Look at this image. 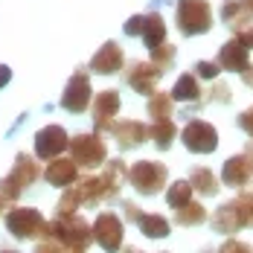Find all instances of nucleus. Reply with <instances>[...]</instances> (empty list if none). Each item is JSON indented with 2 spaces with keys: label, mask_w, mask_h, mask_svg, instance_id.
<instances>
[{
  "label": "nucleus",
  "mask_w": 253,
  "mask_h": 253,
  "mask_svg": "<svg viewBox=\"0 0 253 253\" xmlns=\"http://www.w3.org/2000/svg\"><path fill=\"white\" fill-rule=\"evenodd\" d=\"M149 52H152V58H149V61H152L154 67H160L163 73H166L169 67H175V58H177L175 44H169V41H166V44H160L157 50H149Z\"/></svg>",
  "instance_id": "c756f323"
},
{
  "label": "nucleus",
  "mask_w": 253,
  "mask_h": 253,
  "mask_svg": "<svg viewBox=\"0 0 253 253\" xmlns=\"http://www.w3.org/2000/svg\"><path fill=\"white\" fill-rule=\"evenodd\" d=\"M6 230L15 236V239H38L44 236L47 230V221L38 210L32 207H15L6 212Z\"/></svg>",
  "instance_id": "423d86ee"
},
{
  "label": "nucleus",
  "mask_w": 253,
  "mask_h": 253,
  "mask_svg": "<svg viewBox=\"0 0 253 253\" xmlns=\"http://www.w3.org/2000/svg\"><path fill=\"white\" fill-rule=\"evenodd\" d=\"M201 96V87H198V76L195 73H183L172 87V99L175 102H195Z\"/></svg>",
  "instance_id": "b1692460"
},
{
  "label": "nucleus",
  "mask_w": 253,
  "mask_h": 253,
  "mask_svg": "<svg viewBox=\"0 0 253 253\" xmlns=\"http://www.w3.org/2000/svg\"><path fill=\"white\" fill-rule=\"evenodd\" d=\"M192 183L189 180H175L169 189H166V201H169V207H175V210H183L186 204H192Z\"/></svg>",
  "instance_id": "a878e982"
},
{
  "label": "nucleus",
  "mask_w": 253,
  "mask_h": 253,
  "mask_svg": "<svg viewBox=\"0 0 253 253\" xmlns=\"http://www.w3.org/2000/svg\"><path fill=\"white\" fill-rule=\"evenodd\" d=\"M79 204H84V198H82L79 186L73 183V186H70V189H64V195L58 198V207H55V215H76Z\"/></svg>",
  "instance_id": "c85d7f7f"
},
{
  "label": "nucleus",
  "mask_w": 253,
  "mask_h": 253,
  "mask_svg": "<svg viewBox=\"0 0 253 253\" xmlns=\"http://www.w3.org/2000/svg\"><path fill=\"white\" fill-rule=\"evenodd\" d=\"M44 239L61 242L73 251H87V245L93 242V227L82 218V215H55L52 221H47Z\"/></svg>",
  "instance_id": "f257e3e1"
},
{
  "label": "nucleus",
  "mask_w": 253,
  "mask_h": 253,
  "mask_svg": "<svg viewBox=\"0 0 253 253\" xmlns=\"http://www.w3.org/2000/svg\"><path fill=\"white\" fill-rule=\"evenodd\" d=\"M245 157L251 160V166H253V143H251V146H248V149H245Z\"/></svg>",
  "instance_id": "58836bf2"
},
{
  "label": "nucleus",
  "mask_w": 253,
  "mask_h": 253,
  "mask_svg": "<svg viewBox=\"0 0 253 253\" xmlns=\"http://www.w3.org/2000/svg\"><path fill=\"white\" fill-rule=\"evenodd\" d=\"M221 73V67H218V61H198L195 64V76L198 79H207V82H212V79Z\"/></svg>",
  "instance_id": "2f4dec72"
},
{
  "label": "nucleus",
  "mask_w": 253,
  "mask_h": 253,
  "mask_svg": "<svg viewBox=\"0 0 253 253\" xmlns=\"http://www.w3.org/2000/svg\"><path fill=\"white\" fill-rule=\"evenodd\" d=\"M218 67L245 76V73L251 70V50H248L239 38H230L227 44L221 47V52H218Z\"/></svg>",
  "instance_id": "4468645a"
},
{
  "label": "nucleus",
  "mask_w": 253,
  "mask_h": 253,
  "mask_svg": "<svg viewBox=\"0 0 253 253\" xmlns=\"http://www.w3.org/2000/svg\"><path fill=\"white\" fill-rule=\"evenodd\" d=\"M180 140H183V146L189 152H195V154H212L218 149V131L210 123H204V120H189L183 126Z\"/></svg>",
  "instance_id": "6e6552de"
},
{
  "label": "nucleus",
  "mask_w": 253,
  "mask_h": 253,
  "mask_svg": "<svg viewBox=\"0 0 253 253\" xmlns=\"http://www.w3.org/2000/svg\"><path fill=\"white\" fill-rule=\"evenodd\" d=\"M160 76H163V70L154 67L152 61H134V64L126 70V82L140 93V96H149V99H152L154 90H157Z\"/></svg>",
  "instance_id": "9b49d317"
},
{
  "label": "nucleus",
  "mask_w": 253,
  "mask_h": 253,
  "mask_svg": "<svg viewBox=\"0 0 253 253\" xmlns=\"http://www.w3.org/2000/svg\"><path fill=\"white\" fill-rule=\"evenodd\" d=\"M239 128H242V131H248V134L253 137V108H248V111H242V114H239Z\"/></svg>",
  "instance_id": "c9c22d12"
},
{
  "label": "nucleus",
  "mask_w": 253,
  "mask_h": 253,
  "mask_svg": "<svg viewBox=\"0 0 253 253\" xmlns=\"http://www.w3.org/2000/svg\"><path fill=\"white\" fill-rule=\"evenodd\" d=\"M236 207H239V215H242L245 227H253V192H242L236 198Z\"/></svg>",
  "instance_id": "7c9ffc66"
},
{
  "label": "nucleus",
  "mask_w": 253,
  "mask_h": 253,
  "mask_svg": "<svg viewBox=\"0 0 253 253\" xmlns=\"http://www.w3.org/2000/svg\"><path fill=\"white\" fill-rule=\"evenodd\" d=\"M44 177L52 186H61V189H70L73 183H79V166L70 157H55L50 160V166L44 169Z\"/></svg>",
  "instance_id": "dca6fc26"
},
{
  "label": "nucleus",
  "mask_w": 253,
  "mask_h": 253,
  "mask_svg": "<svg viewBox=\"0 0 253 253\" xmlns=\"http://www.w3.org/2000/svg\"><path fill=\"white\" fill-rule=\"evenodd\" d=\"M218 253H251V245H245V242H239V239H227Z\"/></svg>",
  "instance_id": "72a5a7b5"
},
{
  "label": "nucleus",
  "mask_w": 253,
  "mask_h": 253,
  "mask_svg": "<svg viewBox=\"0 0 253 253\" xmlns=\"http://www.w3.org/2000/svg\"><path fill=\"white\" fill-rule=\"evenodd\" d=\"M111 134L117 137V146H120L123 152L143 146V143L152 137V134H149V126H143L140 120H120V123L111 126Z\"/></svg>",
  "instance_id": "ddd939ff"
},
{
  "label": "nucleus",
  "mask_w": 253,
  "mask_h": 253,
  "mask_svg": "<svg viewBox=\"0 0 253 253\" xmlns=\"http://www.w3.org/2000/svg\"><path fill=\"white\" fill-rule=\"evenodd\" d=\"M245 82H248V84H253V70H248V73H245Z\"/></svg>",
  "instance_id": "ea45409f"
},
{
  "label": "nucleus",
  "mask_w": 253,
  "mask_h": 253,
  "mask_svg": "<svg viewBox=\"0 0 253 253\" xmlns=\"http://www.w3.org/2000/svg\"><path fill=\"white\" fill-rule=\"evenodd\" d=\"M236 38H239V41H242V44H245L248 50H253V26H248V29H242V32H239Z\"/></svg>",
  "instance_id": "e433bc0d"
},
{
  "label": "nucleus",
  "mask_w": 253,
  "mask_h": 253,
  "mask_svg": "<svg viewBox=\"0 0 253 253\" xmlns=\"http://www.w3.org/2000/svg\"><path fill=\"white\" fill-rule=\"evenodd\" d=\"M35 253H82V251H73V248H67V245H61V242H52V239H44Z\"/></svg>",
  "instance_id": "473e14b6"
},
{
  "label": "nucleus",
  "mask_w": 253,
  "mask_h": 253,
  "mask_svg": "<svg viewBox=\"0 0 253 253\" xmlns=\"http://www.w3.org/2000/svg\"><path fill=\"white\" fill-rule=\"evenodd\" d=\"M76 186H79V192H82V198H84V204H99V201H108V198L117 195V189L108 183L105 175H87V177H82Z\"/></svg>",
  "instance_id": "f3484780"
},
{
  "label": "nucleus",
  "mask_w": 253,
  "mask_h": 253,
  "mask_svg": "<svg viewBox=\"0 0 253 253\" xmlns=\"http://www.w3.org/2000/svg\"><path fill=\"white\" fill-rule=\"evenodd\" d=\"M123 64H126L123 47H120V44H114V41H105L99 50H96V55L90 58V70H93V73H99V76H111V73L123 70Z\"/></svg>",
  "instance_id": "2eb2a0df"
},
{
  "label": "nucleus",
  "mask_w": 253,
  "mask_h": 253,
  "mask_svg": "<svg viewBox=\"0 0 253 253\" xmlns=\"http://www.w3.org/2000/svg\"><path fill=\"white\" fill-rule=\"evenodd\" d=\"M3 253H15V251H3Z\"/></svg>",
  "instance_id": "37998d69"
},
{
  "label": "nucleus",
  "mask_w": 253,
  "mask_h": 253,
  "mask_svg": "<svg viewBox=\"0 0 253 253\" xmlns=\"http://www.w3.org/2000/svg\"><path fill=\"white\" fill-rule=\"evenodd\" d=\"M251 175H253V166H251V160H248L245 154H233V157H227V160H224L221 180H224L227 186H233V189H242V186L251 180Z\"/></svg>",
  "instance_id": "6ab92c4d"
},
{
  "label": "nucleus",
  "mask_w": 253,
  "mask_h": 253,
  "mask_svg": "<svg viewBox=\"0 0 253 253\" xmlns=\"http://www.w3.org/2000/svg\"><path fill=\"white\" fill-rule=\"evenodd\" d=\"M12 82V67H6V64H0V87H6Z\"/></svg>",
  "instance_id": "4c0bfd02"
},
{
  "label": "nucleus",
  "mask_w": 253,
  "mask_h": 253,
  "mask_svg": "<svg viewBox=\"0 0 253 253\" xmlns=\"http://www.w3.org/2000/svg\"><path fill=\"white\" fill-rule=\"evenodd\" d=\"M123 253H140V251H137V248H128V251H123Z\"/></svg>",
  "instance_id": "a19ab883"
},
{
  "label": "nucleus",
  "mask_w": 253,
  "mask_h": 253,
  "mask_svg": "<svg viewBox=\"0 0 253 253\" xmlns=\"http://www.w3.org/2000/svg\"><path fill=\"white\" fill-rule=\"evenodd\" d=\"M172 93H154L149 99V117L152 123H160V120H172Z\"/></svg>",
  "instance_id": "cd10ccee"
},
{
  "label": "nucleus",
  "mask_w": 253,
  "mask_h": 253,
  "mask_svg": "<svg viewBox=\"0 0 253 253\" xmlns=\"http://www.w3.org/2000/svg\"><path fill=\"white\" fill-rule=\"evenodd\" d=\"M123 32H126L128 38H134V35H143V15H134V18H128L126 26H123Z\"/></svg>",
  "instance_id": "f704fd0d"
},
{
  "label": "nucleus",
  "mask_w": 253,
  "mask_h": 253,
  "mask_svg": "<svg viewBox=\"0 0 253 253\" xmlns=\"http://www.w3.org/2000/svg\"><path fill=\"white\" fill-rule=\"evenodd\" d=\"M245 227V221H242V215H239V207H236V201H227L221 204L215 212H212V230L215 233H236V230Z\"/></svg>",
  "instance_id": "aec40b11"
},
{
  "label": "nucleus",
  "mask_w": 253,
  "mask_h": 253,
  "mask_svg": "<svg viewBox=\"0 0 253 253\" xmlns=\"http://www.w3.org/2000/svg\"><path fill=\"white\" fill-rule=\"evenodd\" d=\"M189 183H192V189H195L198 195H207V198H210V195H215V192H218V186H221V183H218V177L212 175L210 169H204V166H195V169L189 172Z\"/></svg>",
  "instance_id": "5701e85b"
},
{
  "label": "nucleus",
  "mask_w": 253,
  "mask_h": 253,
  "mask_svg": "<svg viewBox=\"0 0 253 253\" xmlns=\"http://www.w3.org/2000/svg\"><path fill=\"white\" fill-rule=\"evenodd\" d=\"M175 21L180 35L192 38V35H204L212 29V9L207 0H177Z\"/></svg>",
  "instance_id": "7ed1b4c3"
},
{
  "label": "nucleus",
  "mask_w": 253,
  "mask_h": 253,
  "mask_svg": "<svg viewBox=\"0 0 253 253\" xmlns=\"http://www.w3.org/2000/svg\"><path fill=\"white\" fill-rule=\"evenodd\" d=\"M166 166L157 163V160H137L131 169H128V183L140 192V195H157L163 186H166Z\"/></svg>",
  "instance_id": "39448f33"
},
{
  "label": "nucleus",
  "mask_w": 253,
  "mask_h": 253,
  "mask_svg": "<svg viewBox=\"0 0 253 253\" xmlns=\"http://www.w3.org/2000/svg\"><path fill=\"white\" fill-rule=\"evenodd\" d=\"M221 21L239 35L242 29H248L253 21V9L248 0H224V6H221Z\"/></svg>",
  "instance_id": "a211bd4d"
},
{
  "label": "nucleus",
  "mask_w": 253,
  "mask_h": 253,
  "mask_svg": "<svg viewBox=\"0 0 253 253\" xmlns=\"http://www.w3.org/2000/svg\"><path fill=\"white\" fill-rule=\"evenodd\" d=\"M120 93L117 90H102L93 96V105H90V111H93V126L96 131H111L114 126V117L120 114Z\"/></svg>",
  "instance_id": "f8f14e48"
},
{
  "label": "nucleus",
  "mask_w": 253,
  "mask_h": 253,
  "mask_svg": "<svg viewBox=\"0 0 253 253\" xmlns=\"http://www.w3.org/2000/svg\"><path fill=\"white\" fill-rule=\"evenodd\" d=\"M137 224H140V233L149 236V239H166V236L172 233L169 218H166V215H157V212H140Z\"/></svg>",
  "instance_id": "4be33fe9"
},
{
  "label": "nucleus",
  "mask_w": 253,
  "mask_h": 253,
  "mask_svg": "<svg viewBox=\"0 0 253 253\" xmlns=\"http://www.w3.org/2000/svg\"><path fill=\"white\" fill-rule=\"evenodd\" d=\"M70 160L82 169H96L108 163V149L99 134H76L70 137Z\"/></svg>",
  "instance_id": "20e7f679"
},
{
  "label": "nucleus",
  "mask_w": 253,
  "mask_h": 253,
  "mask_svg": "<svg viewBox=\"0 0 253 253\" xmlns=\"http://www.w3.org/2000/svg\"><path fill=\"white\" fill-rule=\"evenodd\" d=\"M248 3H251V9H253V0H248Z\"/></svg>",
  "instance_id": "79ce46f5"
},
{
  "label": "nucleus",
  "mask_w": 253,
  "mask_h": 253,
  "mask_svg": "<svg viewBox=\"0 0 253 253\" xmlns=\"http://www.w3.org/2000/svg\"><path fill=\"white\" fill-rule=\"evenodd\" d=\"M64 149H70V137L61 126H47L35 134V157L41 160H55Z\"/></svg>",
  "instance_id": "9d476101"
},
{
  "label": "nucleus",
  "mask_w": 253,
  "mask_h": 253,
  "mask_svg": "<svg viewBox=\"0 0 253 253\" xmlns=\"http://www.w3.org/2000/svg\"><path fill=\"white\" fill-rule=\"evenodd\" d=\"M93 105V87H90V79L84 70H76L70 82H67V87H64V93H61V108L64 111H70V114H82V111H87Z\"/></svg>",
  "instance_id": "0eeeda50"
},
{
  "label": "nucleus",
  "mask_w": 253,
  "mask_h": 253,
  "mask_svg": "<svg viewBox=\"0 0 253 253\" xmlns=\"http://www.w3.org/2000/svg\"><path fill=\"white\" fill-rule=\"evenodd\" d=\"M38 175H41L38 163H35L29 154H18L12 172L0 180V207L15 204L18 198H21V192H24L26 186H32V183L38 180Z\"/></svg>",
  "instance_id": "f03ea898"
},
{
  "label": "nucleus",
  "mask_w": 253,
  "mask_h": 253,
  "mask_svg": "<svg viewBox=\"0 0 253 253\" xmlns=\"http://www.w3.org/2000/svg\"><path fill=\"white\" fill-rule=\"evenodd\" d=\"M175 221L180 224V227H198V224H204L207 221V210H204L201 204H186L183 210H175Z\"/></svg>",
  "instance_id": "bb28decb"
},
{
  "label": "nucleus",
  "mask_w": 253,
  "mask_h": 253,
  "mask_svg": "<svg viewBox=\"0 0 253 253\" xmlns=\"http://www.w3.org/2000/svg\"><path fill=\"white\" fill-rule=\"evenodd\" d=\"M143 44L149 47V50H157L160 44H166V21H163V15L160 12H149V15H143Z\"/></svg>",
  "instance_id": "412c9836"
},
{
  "label": "nucleus",
  "mask_w": 253,
  "mask_h": 253,
  "mask_svg": "<svg viewBox=\"0 0 253 253\" xmlns=\"http://www.w3.org/2000/svg\"><path fill=\"white\" fill-rule=\"evenodd\" d=\"M149 134H152L154 146H157L160 152H166V149L175 143L177 128H175V123H172V120H160V123H152V126H149Z\"/></svg>",
  "instance_id": "393cba45"
},
{
  "label": "nucleus",
  "mask_w": 253,
  "mask_h": 253,
  "mask_svg": "<svg viewBox=\"0 0 253 253\" xmlns=\"http://www.w3.org/2000/svg\"><path fill=\"white\" fill-rule=\"evenodd\" d=\"M123 218L120 215H114V212H102L96 215V221H93V239L99 242L102 251L108 253H117L123 248Z\"/></svg>",
  "instance_id": "1a4fd4ad"
}]
</instances>
